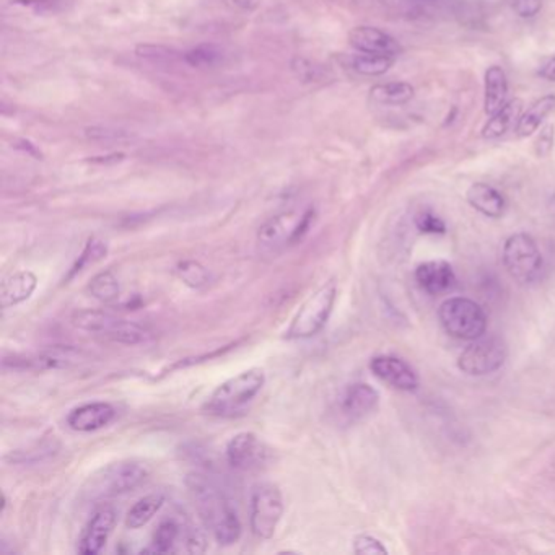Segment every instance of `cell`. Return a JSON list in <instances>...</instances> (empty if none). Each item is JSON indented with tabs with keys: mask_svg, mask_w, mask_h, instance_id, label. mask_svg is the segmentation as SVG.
I'll list each match as a JSON object with an SVG mask.
<instances>
[{
	"mask_svg": "<svg viewBox=\"0 0 555 555\" xmlns=\"http://www.w3.org/2000/svg\"><path fill=\"white\" fill-rule=\"evenodd\" d=\"M186 487L191 493L202 523L214 540L220 546H234V542H238L242 536V522L225 492L204 474L187 475Z\"/></svg>",
	"mask_w": 555,
	"mask_h": 555,
	"instance_id": "obj_1",
	"label": "cell"
},
{
	"mask_svg": "<svg viewBox=\"0 0 555 555\" xmlns=\"http://www.w3.org/2000/svg\"><path fill=\"white\" fill-rule=\"evenodd\" d=\"M148 467L140 461L124 459L98 469L81 487V499L101 503L136 491L148 477Z\"/></svg>",
	"mask_w": 555,
	"mask_h": 555,
	"instance_id": "obj_2",
	"label": "cell"
},
{
	"mask_svg": "<svg viewBox=\"0 0 555 555\" xmlns=\"http://www.w3.org/2000/svg\"><path fill=\"white\" fill-rule=\"evenodd\" d=\"M72 324L77 330L124 346L145 344L152 338L150 330L144 326L103 310H81L72 314Z\"/></svg>",
	"mask_w": 555,
	"mask_h": 555,
	"instance_id": "obj_3",
	"label": "cell"
},
{
	"mask_svg": "<svg viewBox=\"0 0 555 555\" xmlns=\"http://www.w3.org/2000/svg\"><path fill=\"white\" fill-rule=\"evenodd\" d=\"M266 383V375L261 368L242 371L234 378L226 379L212 393L204 411L210 416L228 417L243 411L259 395Z\"/></svg>",
	"mask_w": 555,
	"mask_h": 555,
	"instance_id": "obj_4",
	"label": "cell"
},
{
	"mask_svg": "<svg viewBox=\"0 0 555 555\" xmlns=\"http://www.w3.org/2000/svg\"><path fill=\"white\" fill-rule=\"evenodd\" d=\"M438 318L443 330L451 338L461 340L483 338L487 330V316L483 306L469 298L453 297L445 300L438 310Z\"/></svg>",
	"mask_w": 555,
	"mask_h": 555,
	"instance_id": "obj_5",
	"label": "cell"
},
{
	"mask_svg": "<svg viewBox=\"0 0 555 555\" xmlns=\"http://www.w3.org/2000/svg\"><path fill=\"white\" fill-rule=\"evenodd\" d=\"M502 259L508 274L523 285L536 283L544 273V259L530 234H512L505 242Z\"/></svg>",
	"mask_w": 555,
	"mask_h": 555,
	"instance_id": "obj_6",
	"label": "cell"
},
{
	"mask_svg": "<svg viewBox=\"0 0 555 555\" xmlns=\"http://www.w3.org/2000/svg\"><path fill=\"white\" fill-rule=\"evenodd\" d=\"M336 295H338V289L334 282H330L322 285L321 289L316 290L290 322L285 338L308 339L316 336L330 320L332 308L336 303Z\"/></svg>",
	"mask_w": 555,
	"mask_h": 555,
	"instance_id": "obj_7",
	"label": "cell"
},
{
	"mask_svg": "<svg viewBox=\"0 0 555 555\" xmlns=\"http://www.w3.org/2000/svg\"><path fill=\"white\" fill-rule=\"evenodd\" d=\"M314 220V210H285L264 222L258 230V242L267 250H282L297 244Z\"/></svg>",
	"mask_w": 555,
	"mask_h": 555,
	"instance_id": "obj_8",
	"label": "cell"
},
{
	"mask_svg": "<svg viewBox=\"0 0 555 555\" xmlns=\"http://www.w3.org/2000/svg\"><path fill=\"white\" fill-rule=\"evenodd\" d=\"M283 515L282 492L275 483H259L251 493V532L258 540H271Z\"/></svg>",
	"mask_w": 555,
	"mask_h": 555,
	"instance_id": "obj_9",
	"label": "cell"
},
{
	"mask_svg": "<svg viewBox=\"0 0 555 555\" xmlns=\"http://www.w3.org/2000/svg\"><path fill=\"white\" fill-rule=\"evenodd\" d=\"M507 357V344L502 339L479 338L461 352L458 367L469 377H485L500 370Z\"/></svg>",
	"mask_w": 555,
	"mask_h": 555,
	"instance_id": "obj_10",
	"label": "cell"
},
{
	"mask_svg": "<svg viewBox=\"0 0 555 555\" xmlns=\"http://www.w3.org/2000/svg\"><path fill=\"white\" fill-rule=\"evenodd\" d=\"M225 456L226 463L236 471L251 473L266 466L271 459V448L258 435L242 432L228 442Z\"/></svg>",
	"mask_w": 555,
	"mask_h": 555,
	"instance_id": "obj_11",
	"label": "cell"
},
{
	"mask_svg": "<svg viewBox=\"0 0 555 555\" xmlns=\"http://www.w3.org/2000/svg\"><path fill=\"white\" fill-rule=\"evenodd\" d=\"M349 43L352 48L363 54L397 57L403 53V46L395 36L375 26H355L349 33Z\"/></svg>",
	"mask_w": 555,
	"mask_h": 555,
	"instance_id": "obj_12",
	"label": "cell"
},
{
	"mask_svg": "<svg viewBox=\"0 0 555 555\" xmlns=\"http://www.w3.org/2000/svg\"><path fill=\"white\" fill-rule=\"evenodd\" d=\"M370 370L377 378L399 391H416L418 388L417 373L412 370L411 365L393 355L375 357L370 362Z\"/></svg>",
	"mask_w": 555,
	"mask_h": 555,
	"instance_id": "obj_13",
	"label": "cell"
},
{
	"mask_svg": "<svg viewBox=\"0 0 555 555\" xmlns=\"http://www.w3.org/2000/svg\"><path fill=\"white\" fill-rule=\"evenodd\" d=\"M379 395L367 383H354L342 391L339 397V412L347 420H362L378 407Z\"/></svg>",
	"mask_w": 555,
	"mask_h": 555,
	"instance_id": "obj_14",
	"label": "cell"
},
{
	"mask_svg": "<svg viewBox=\"0 0 555 555\" xmlns=\"http://www.w3.org/2000/svg\"><path fill=\"white\" fill-rule=\"evenodd\" d=\"M118 522V515L111 507L100 508L95 515L90 518L89 524L85 526L81 541H79V554L95 555L105 548L110 540L114 526Z\"/></svg>",
	"mask_w": 555,
	"mask_h": 555,
	"instance_id": "obj_15",
	"label": "cell"
},
{
	"mask_svg": "<svg viewBox=\"0 0 555 555\" xmlns=\"http://www.w3.org/2000/svg\"><path fill=\"white\" fill-rule=\"evenodd\" d=\"M114 417L116 409L110 403L81 404L71 411L67 417V426H71L73 432L90 434L110 426Z\"/></svg>",
	"mask_w": 555,
	"mask_h": 555,
	"instance_id": "obj_16",
	"label": "cell"
},
{
	"mask_svg": "<svg viewBox=\"0 0 555 555\" xmlns=\"http://www.w3.org/2000/svg\"><path fill=\"white\" fill-rule=\"evenodd\" d=\"M416 281L430 295H440L456 285V275L446 261H428L417 267Z\"/></svg>",
	"mask_w": 555,
	"mask_h": 555,
	"instance_id": "obj_17",
	"label": "cell"
},
{
	"mask_svg": "<svg viewBox=\"0 0 555 555\" xmlns=\"http://www.w3.org/2000/svg\"><path fill=\"white\" fill-rule=\"evenodd\" d=\"M38 285V277L32 271H18L8 275L0 285V306L4 310L20 305L32 297Z\"/></svg>",
	"mask_w": 555,
	"mask_h": 555,
	"instance_id": "obj_18",
	"label": "cell"
},
{
	"mask_svg": "<svg viewBox=\"0 0 555 555\" xmlns=\"http://www.w3.org/2000/svg\"><path fill=\"white\" fill-rule=\"evenodd\" d=\"M466 199L471 204V207H474L485 217H502L507 209V201L503 194L499 193L493 186L487 185V183H474L469 186Z\"/></svg>",
	"mask_w": 555,
	"mask_h": 555,
	"instance_id": "obj_19",
	"label": "cell"
},
{
	"mask_svg": "<svg viewBox=\"0 0 555 555\" xmlns=\"http://www.w3.org/2000/svg\"><path fill=\"white\" fill-rule=\"evenodd\" d=\"M508 79L500 65H492L485 72L483 81V111L487 116L497 113L507 103Z\"/></svg>",
	"mask_w": 555,
	"mask_h": 555,
	"instance_id": "obj_20",
	"label": "cell"
},
{
	"mask_svg": "<svg viewBox=\"0 0 555 555\" xmlns=\"http://www.w3.org/2000/svg\"><path fill=\"white\" fill-rule=\"evenodd\" d=\"M555 110V95H546L534 101L528 111H524L516 122V136L520 139L530 138L536 130L540 129L541 124L546 121L549 114Z\"/></svg>",
	"mask_w": 555,
	"mask_h": 555,
	"instance_id": "obj_21",
	"label": "cell"
},
{
	"mask_svg": "<svg viewBox=\"0 0 555 555\" xmlns=\"http://www.w3.org/2000/svg\"><path fill=\"white\" fill-rule=\"evenodd\" d=\"M523 110V101L522 100H510L505 105L500 108L497 113L491 116V120L483 126V138L493 140V139L502 138L507 134L508 129L518 122Z\"/></svg>",
	"mask_w": 555,
	"mask_h": 555,
	"instance_id": "obj_22",
	"label": "cell"
},
{
	"mask_svg": "<svg viewBox=\"0 0 555 555\" xmlns=\"http://www.w3.org/2000/svg\"><path fill=\"white\" fill-rule=\"evenodd\" d=\"M416 95V90L407 81L379 83L370 90V98L378 105L401 106L409 103Z\"/></svg>",
	"mask_w": 555,
	"mask_h": 555,
	"instance_id": "obj_23",
	"label": "cell"
},
{
	"mask_svg": "<svg viewBox=\"0 0 555 555\" xmlns=\"http://www.w3.org/2000/svg\"><path fill=\"white\" fill-rule=\"evenodd\" d=\"M165 503V493L161 492H153L145 495L139 500L134 507L130 508L128 518H126V526L129 530H139L152 520L153 516L158 513V510Z\"/></svg>",
	"mask_w": 555,
	"mask_h": 555,
	"instance_id": "obj_24",
	"label": "cell"
},
{
	"mask_svg": "<svg viewBox=\"0 0 555 555\" xmlns=\"http://www.w3.org/2000/svg\"><path fill=\"white\" fill-rule=\"evenodd\" d=\"M179 541H181V526L173 518H169L158 524L157 531L153 534L152 546L145 549V552H153V554L177 552Z\"/></svg>",
	"mask_w": 555,
	"mask_h": 555,
	"instance_id": "obj_25",
	"label": "cell"
},
{
	"mask_svg": "<svg viewBox=\"0 0 555 555\" xmlns=\"http://www.w3.org/2000/svg\"><path fill=\"white\" fill-rule=\"evenodd\" d=\"M89 292L91 297L101 303H113L114 300L120 298L121 285L111 271H105L90 281Z\"/></svg>",
	"mask_w": 555,
	"mask_h": 555,
	"instance_id": "obj_26",
	"label": "cell"
},
{
	"mask_svg": "<svg viewBox=\"0 0 555 555\" xmlns=\"http://www.w3.org/2000/svg\"><path fill=\"white\" fill-rule=\"evenodd\" d=\"M108 254V244L100 238H90L85 248L81 251V256L77 259V263L73 264L72 271L67 275V281H71L72 277L77 274H81V271H85L87 267L97 264L98 261L106 258Z\"/></svg>",
	"mask_w": 555,
	"mask_h": 555,
	"instance_id": "obj_27",
	"label": "cell"
},
{
	"mask_svg": "<svg viewBox=\"0 0 555 555\" xmlns=\"http://www.w3.org/2000/svg\"><path fill=\"white\" fill-rule=\"evenodd\" d=\"M396 57L379 56V54H359L352 59V67L362 75L368 77H378L387 73L393 64Z\"/></svg>",
	"mask_w": 555,
	"mask_h": 555,
	"instance_id": "obj_28",
	"label": "cell"
},
{
	"mask_svg": "<svg viewBox=\"0 0 555 555\" xmlns=\"http://www.w3.org/2000/svg\"><path fill=\"white\" fill-rule=\"evenodd\" d=\"M177 275L179 279L185 282L187 287L191 289H202L209 283V271L206 267L202 266L199 261H183L179 263L177 267Z\"/></svg>",
	"mask_w": 555,
	"mask_h": 555,
	"instance_id": "obj_29",
	"label": "cell"
},
{
	"mask_svg": "<svg viewBox=\"0 0 555 555\" xmlns=\"http://www.w3.org/2000/svg\"><path fill=\"white\" fill-rule=\"evenodd\" d=\"M185 59L191 67H214L222 59V51L214 44H201L187 51Z\"/></svg>",
	"mask_w": 555,
	"mask_h": 555,
	"instance_id": "obj_30",
	"label": "cell"
},
{
	"mask_svg": "<svg viewBox=\"0 0 555 555\" xmlns=\"http://www.w3.org/2000/svg\"><path fill=\"white\" fill-rule=\"evenodd\" d=\"M416 226L420 234H443L446 232L445 222L430 210H422L420 214H417Z\"/></svg>",
	"mask_w": 555,
	"mask_h": 555,
	"instance_id": "obj_31",
	"label": "cell"
},
{
	"mask_svg": "<svg viewBox=\"0 0 555 555\" xmlns=\"http://www.w3.org/2000/svg\"><path fill=\"white\" fill-rule=\"evenodd\" d=\"M354 552L359 555L388 554V549L377 538L368 534H360L355 538Z\"/></svg>",
	"mask_w": 555,
	"mask_h": 555,
	"instance_id": "obj_32",
	"label": "cell"
},
{
	"mask_svg": "<svg viewBox=\"0 0 555 555\" xmlns=\"http://www.w3.org/2000/svg\"><path fill=\"white\" fill-rule=\"evenodd\" d=\"M555 145V126L554 124H548L541 129L540 136L534 142V152L540 157V158H546L549 157L552 150H554Z\"/></svg>",
	"mask_w": 555,
	"mask_h": 555,
	"instance_id": "obj_33",
	"label": "cell"
},
{
	"mask_svg": "<svg viewBox=\"0 0 555 555\" xmlns=\"http://www.w3.org/2000/svg\"><path fill=\"white\" fill-rule=\"evenodd\" d=\"M181 541L185 542V552L202 554V552H206V548H207V540H206L204 532L194 530V528H191L189 531L183 532Z\"/></svg>",
	"mask_w": 555,
	"mask_h": 555,
	"instance_id": "obj_34",
	"label": "cell"
},
{
	"mask_svg": "<svg viewBox=\"0 0 555 555\" xmlns=\"http://www.w3.org/2000/svg\"><path fill=\"white\" fill-rule=\"evenodd\" d=\"M513 8L522 18H534L542 10V0H515Z\"/></svg>",
	"mask_w": 555,
	"mask_h": 555,
	"instance_id": "obj_35",
	"label": "cell"
},
{
	"mask_svg": "<svg viewBox=\"0 0 555 555\" xmlns=\"http://www.w3.org/2000/svg\"><path fill=\"white\" fill-rule=\"evenodd\" d=\"M540 77L544 81H554L555 83V56L550 57L548 62L541 67Z\"/></svg>",
	"mask_w": 555,
	"mask_h": 555,
	"instance_id": "obj_36",
	"label": "cell"
}]
</instances>
